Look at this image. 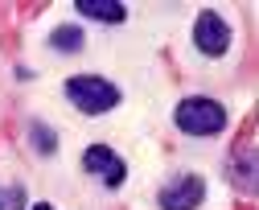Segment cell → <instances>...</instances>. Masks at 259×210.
<instances>
[{
  "label": "cell",
  "mask_w": 259,
  "mask_h": 210,
  "mask_svg": "<svg viewBox=\"0 0 259 210\" xmlns=\"http://www.w3.org/2000/svg\"><path fill=\"white\" fill-rule=\"evenodd\" d=\"M206 202V178L202 173H177L156 190V206L160 210H198Z\"/></svg>",
  "instance_id": "obj_3"
},
{
  "label": "cell",
  "mask_w": 259,
  "mask_h": 210,
  "mask_svg": "<svg viewBox=\"0 0 259 210\" xmlns=\"http://www.w3.org/2000/svg\"><path fill=\"white\" fill-rule=\"evenodd\" d=\"M33 210H54V206H50V202H37V206H33Z\"/></svg>",
  "instance_id": "obj_12"
},
{
  "label": "cell",
  "mask_w": 259,
  "mask_h": 210,
  "mask_svg": "<svg viewBox=\"0 0 259 210\" xmlns=\"http://www.w3.org/2000/svg\"><path fill=\"white\" fill-rule=\"evenodd\" d=\"M78 17L95 21V25H123L127 21V5H111V0H78Z\"/></svg>",
  "instance_id": "obj_6"
},
{
  "label": "cell",
  "mask_w": 259,
  "mask_h": 210,
  "mask_svg": "<svg viewBox=\"0 0 259 210\" xmlns=\"http://www.w3.org/2000/svg\"><path fill=\"white\" fill-rule=\"evenodd\" d=\"M82 173L99 178L103 190H119L127 182V161L111 149V145H87L82 149Z\"/></svg>",
  "instance_id": "obj_4"
},
{
  "label": "cell",
  "mask_w": 259,
  "mask_h": 210,
  "mask_svg": "<svg viewBox=\"0 0 259 210\" xmlns=\"http://www.w3.org/2000/svg\"><path fill=\"white\" fill-rule=\"evenodd\" d=\"M193 50L202 58H222L231 50V25H226L222 13H214V9L198 13V21H193Z\"/></svg>",
  "instance_id": "obj_5"
},
{
  "label": "cell",
  "mask_w": 259,
  "mask_h": 210,
  "mask_svg": "<svg viewBox=\"0 0 259 210\" xmlns=\"http://www.w3.org/2000/svg\"><path fill=\"white\" fill-rule=\"evenodd\" d=\"M46 46L54 50V54H82V46H87V33H82V25H54L50 29V38H46Z\"/></svg>",
  "instance_id": "obj_8"
},
{
  "label": "cell",
  "mask_w": 259,
  "mask_h": 210,
  "mask_svg": "<svg viewBox=\"0 0 259 210\" xmlns=\"http://www.w3.org/2000/svg\"><path fill=\"white\" fill-rule=\"evenodd\" d=\"M173 124L181 136H193V140H210V136H222L226 132V108L218 99H206V95H189L173 108Z\"/></svg>",
  "instance_id": "obj_2"
},
{
  "label": "cell",
  "mask_w": 259,
  "mask_h": 210,
  "mask_svg": "<svg viewBox=\"0 0 259 210\" xmlns=\"http://www.w3.org/2000/svg\"><path fill=\"white\" fill-rule=\"evenodd\" d=\"M235 210H255V206H247V202H235Z\"/></svg>",
  "instance_id": "obj_11"
},
{
  "label": "cell",
  "mask_w": 259,
  "mask_h": 210,
  "mask_svg": "<svg viewBox=\"0 0 259 210\" xmlns=\"http://www.w3.org/2000/svg\"><path fill=\"white\" fill-rule=\"evenodd\" d=\"M0 210H25V186H0Z\"/></svg>",
  "instance_id": "obj_10"
},
{
  "label": "cell",
  "mask_w": 259,
  "mask_h": 210,
  "mask_svg": "<svg viewBox=\"0 0 259 210\" xmlns=\"http://www.w3.org/2000/svg\"><path fill=\"white\" fill-rule=\"evenodd\" d=\"M62 95H66V103L74 112H82V116H107V112H115L123 103V91L103 75H70L62 83Z\"/></svg>",
  "instance_id": "obj_1"
},
{
  "label": "cell",
  "mask_w": 259,
  "mask_h": 210,
  "mask_svg": "<svg viewBox=\"0 0 259 210\" xmlns=\"http://www.w3.org/2000/svg\"><path fill=\"white\" fill-rule=\"evenodd\" d=\"M29 140H33L37 157H54V153H58V132H54L50 124H41V120L29 124Z\"/></svg>",
  "instance_id": "obj_9"
},
{
  "label": "cell",
  "mask_w": 259,
  "mask_h": 210,
  "mask_svg": "<svg viewBox=\"0 0 259 210\" xmlns=\"http://www.w3.org/2000/svg\"><path fill=\"white\" fill-rule=\"evenodd\" d=\"M243 194H259V153H247V157H231V169H226Z\"/></svg>",
  "instance_id": "obj_7"
}]
</instances>
